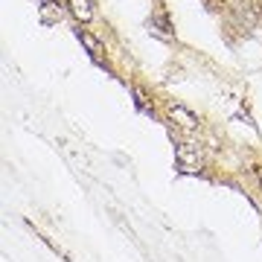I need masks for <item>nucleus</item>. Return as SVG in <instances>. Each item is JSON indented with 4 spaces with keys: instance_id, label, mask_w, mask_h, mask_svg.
I'll return each instance as SVG.
<instances>
[{
    "instance_id": "obj_1",
    "label": "nucleus",
    "mask_w": 262,
    "mask_h": 262,
    "mask_svg": "<svg viewBox=\"0 0 262 262\" xmlns=\"http://www.w3.org/2000/svg\"><path fill=\"white\" fill-rule=\"evenodd\" d=\"M175 158H178V166L187 169V172H198L204 166V158H201V149L192 146V143H175Z\"/></svg>"
},
{
    "instance_id": "obj_2",
    "label": "nucleus",
    "mask_w": 262,
    "mask_h": 262,
    "mask_svg": "<svg viewBox=\"0 0 262 262\" xmlns=\"http://www.w3.org/2000/svg\"><path fill=\"white\" fill-rule=\"evenodd\" d=\"M169 117L178 122V128H184V131L198 128V117L189 111V108H184V105H169Z\"/></svg>"
},
{
    "instance_id": "obj_5",
    "label": "nucleus",
    "mask_w": 262,
    "mask_h": 262,
    "mask_svg": "<svg viewBox=\"0 0 262 262\" xmlns=\"http://www.w3.org/2000/svg\"><path fill=\"white\" fill-rule=\"evenodd\" d=\"M251 172H253V178H256V184H259V189H262V166H251Z\"/></svg>"
},
{
    "instance_id": "obj_4",
    "label": "nucleus",
    "mask_w": 262,
    "mask_h": 262,
    "mask_svg": "<svg viewBox=\"0 0 262 262\" xmlns=\"http://www.w3.org/2000/svg\"><path fill=\"white\" fill-rule=\"evenodd\" d=\"M67 9L73 12L76 20H82V24H88V20L94 18V6H91V0H64Z\"/></svg>"
},
{
    "instance_id": "obj_3",
    "label": "nucleus",
    "mask_w": 262,
    "mask_h": 262,
    "mask_svg": "<svg viewBox=\"0 0 262 262\" xmlns=\"http://www.w3.org/2000/svg\"><path fill=\"white\" fill-rule=\"evenodd\" d=\"M76 35H79V41H82V47L88 50L91 56H94V58H102V53H105V44H102V41H99V38L94 35V32H88V29H79Z\"/></svg>"
}]
</instances>
